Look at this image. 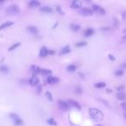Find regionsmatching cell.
<instances>
[{"label":"cell","instance_id":"cell-32","mask_svg":"<svg viewBox=\"0 0 126 126\" xmlns=\"http://www.w3.org/2000/svg\"><path fill=\"white\" fill-rule=\"evenodd\" d=\"M121 106H122V109H123L124 111H126V102H123V103L121 104Z\"/></svg>","mask_w":126,"mask_h":126},{"label":"cell","instance_id":"cell-24","mask_svg":"<svg viewBox=\"0 0 126 126\" xmlns=\"http://www.w3.org/2000/svg\"><path fill=\"white\" fill-rule=\"evenodd\" d=\"M21 45V43L20 42H16V43H15V44H13V45H11V46L9 48V51L10 52H11V51H13V50H15V49H16L18 48V47L20 46Z\"/></svg>","mask_w":126,"mask_h":126},{"label":"cell","instance_id":"cell-33","mask_svg":"<svg viewBox=\"0 0 126 126\" xmlns=\"http://www.w3.org/2000/svg\"><path fill=\"white\" fill-rule=\"evenodd\" d=\"M108 57H109V59L111 60V61H115V60H116V58L114 57V55H112L111 54H109Z\"/></svg>","mask_w":126,"mask_h":126},{"label":"cell","instance_id":"cell-40","mask_svg":"<svg viewBox=\"0 0 126 126\" xmlns=\"http://www.w3.org/2000/svg\"><path fill=\"white\" fill-rule=\"evenodd\" d=\"M111 92H112V91H111L110 89H107V93H110Z\"/></svg>","mask_w":126,"mask_h":126},{"label":"cell","instance_id":"cell-6","mask_svg":"<svg viewBox=\"0 0 126 126\" xmlns=\"http://www.w3.org/2000/svg\"><path fill=\"white\" fill-rule=\"evenodd\" d=\"M58 106L61 111H67L69 109V104L67 103L66 101L59 100L58 101Z\"/></svg>","mask_w":126,"mask_h":126},{"label":"cell","instance_id":"cell-43","mask_svg":"<svg viewBox=\"0 0 126 126\" xmlns=\"http://www.w3.org/2000/svg\"><path fill=\"white\" fill-rule=\"evenodd\" d=\"M124 39H125V40H126V35H125V36H124Z\"/></svg>","mask_w":126,"mask_h":126},{"label":"cell","instance_id":"cell-26","mask_svg":"<svg viewBox=\"0 0 126 126\" xmlns=\"http://www.w3.org/2000/svg\"><path fill=\"white\" fill-rule=\"evenodd\" d=\"M47 123L49 124H50V125H57L56 121H55L54 118H49L47 120Z\"/></svg>","mask_w":126,"mask_h":126},{"label":"cell","instance_id":"cell-30","mask_svg":"<svg viewBox=\"0 0 126 126\" xmlns=\"http://www.w3.org/2000/svg\"><path fill=\"white\" fill-rule=\"evenodd\" d=\"M74 91H75V93H77V94H81L82 93V89L80 86H77V87L75 88Z\"/></svg>","mask_w":126,"mask_h":126},{"label":"cell","instance_id":"cell-42","mask_svg":"<svg viewBox=\"0 0 126 126\" xmlns=\"http://www.w3.org/2000/svg\"><path fill=\"white\" fill-rule=\"evenodd\" d=\"M4 1V0H0V3H3Z\"/></svg>","mask_w":126,"mask_h":126},{"label":"cell","instance_id":"cell-35","mask_svg":"<svg viewBox=\"0 0 126 126\" xmlns=\"http://www.w3.org/2000/svg\"><path fill=\"white\" fill-rule=\"evenodd\" d=\"M110 29H111L110 27H106V28L103 27V28H101V30H103V31H109Z\"/></svg>","mask_w":126,"mask_h":126},{"label":"cell","instance_id":"cell-7","mask_svg":"<svg viewBox=\"0 0 126 126\" xmlns=\"http://www.w3.org/2000/svg\"><path fill=\"white\" fill-rule=\"evenodd\" d=\"M28 82H29V85H32V86H36L39 84V82H40V80H39V78L36 74H34L30 78V80H29Z\"/></svg>","mask_w":126,"mask_h":126},{"label":"cell","instance_id":"cell-5","mask_svg":"<svg viewBox=\"0 0 126 126\" xmlns=\"http://www.w3.org/2000/svg\"><path fill=\"white\" fill-rule=\"evenodd\" d=\"M92 10H93V12L98 13V14H99V15H105V14H106V10H105V9H103L101 6H99V5H98V4H93V6H92Z\"/></svg>","mask_w":126,"mask_h":126},{"label":"cell","instance_id":"cell-44","mask_svg":"<svg viewBox=\"0 0 126 126\" xmlns=\"http://www.w3.org/2000/svg\"><path fill=\"white\" fill-rule=\"evenodd\" d=\"M85 1H86V2H90L91 0H85Z\"/></svg>","mask_w":126,"mask_h":126},{"label":"cell","instance_id":"cell-45","mask_svg":"<svg viewBox=\"0 0 126 126\" xmlns=\"http://www.w3.org/2000/svg\"><path fill=\"white\" fill-rule=\"evenodd\" d=\"M124 117H125V119H126V111H125V114H124Z\"/></svg>","mask_w":126,"mask_h":126},{"label":"cell","instance_id":"cell-9","mask_svg":"<svg viewBox=\"0 0 126 126\" xmlns=\"http://www.w3.org/2000/svg\"><path fill=\"white\" fill-rule=\"evenodd\" d=\"M83 3L80 1V0H73L71 4V7L73 9H80V8L82 7Z\"/></svg>","mask_w":126,"mask_h":126},{"label":"cell","instance_id":"cell-21","mask_svg":"<svg viewBox=\"0 0 126 126\" xmlns=\"http://www.w3.org/2000/svg\"><path fill=\"white\" fill-rule=\"evenodd\" d=\"M76 69H77V67L75 66V65L73 64H71L69 65V66H67V72H70V73H73L76 71Z\"/></svg>","mask_w":126,"mask_h":126},{"label":"cell","instance_id":"cell-3","mask_svg":"<svg viewBox=\"0 0 126 126\" xmlns=\"http://www.w3.org/2000/svg\"><path fill=\"white\" fill-rule=\"evenodd\" d=\"M79 12H80V15L84 16H91L93 14V10L92 9H90V8L84 7V8H81Z\"/></svg>","mask_w":126,"mask_h":126},{"label":"cell","instance_id":"cell-13","mask_svg":"<svg viewBox=\"0 0 126 126\" xmlns=\"http://www.w3.org/2000/svg\"><path fill=\"white\" fill-rule=\"evenodd\" d=\"M31 71L33 73V74H39V73H41V68L38 67V66H36V65H33V66H31Z\"/></svg>","mask_w":126,"mask_h":126},{"label":"cell","instance_id":"cell-20","mask_svg":"<svg viewBox=\"0 0 126 126\" xmlns=\"http://www.w3.org/2000/svg\"><path fill=\"white\" fill-rule=\"evenodd\" d=\"M40 11L44 12V13H51L53 10H52V9L49 7V6H42V7L40 9Z\"/></svg>","mask_w":126,"mask_h":126},{"label":"cell","instance_id":"cell-23","mask_svg":"<svg viewBox=\"0 0 126 126\" xmlns=\"http://www.w3.org/2000/svg\"><path fill=\"white\" fill-rule=\"evenodd\" d=\"M0 73H9V67L4 66V65H2L0 67Z\"/></svg>","mask_w":126,"mask_h":126},{"label":"cell","instance_id":"cell-16","mask_svg":"<svg viewBox=\"0 0 126 126\" xmlns=\"http://www.w3.org/2000/svg\"><path fill=\"white\" fill-rule=\"evenodd\" d=\"M28 6L30 8H37L40 6V2L37 0H31L30 2L28 3Z\"/></svg>","mask_w":126,"mask_h":126},{"label":"cell","instance_id":"cell-14","mask_svg":"<svg viewBox=\"0 0 126 126\" xmlns=\"http://www.w3.org/2000/svg\"><path fill=\"white\" fill-rule=\"evenodd\" d=\"M117 98H118V100L125 101L126 94L124 93V91H122V92H118V93H117Z\"/></svg>","mask_w":126,"mask_h":126},{"label":"cell","instance_id":"cell-19","mask_svg":"<svg viewBox=\"0 0 126 126\" xmlns=\"http://www.w3.org/2000/svg\"><path fill=\"white\" fill-rule=\"evenodd\" d=\"M27 28H28V32H30V33L33 34V35H36V34L38 33V29H37V28L35 27V26H28Z\"/></svg>","mask_w":126,"mask_h":126},{"label":"cell","instance_id":"cell-1","mask_svg":"<svg viewBox=\"0 0 126 126\" xmlns=\"http://www.w3.org/2000/svg\"><path fill=\"white\" fill-rule=\"evenodd\" d=\"M89 115L93 118V120L96 122H101L104 119L103 112L97 108H91L89 109Z\"/></svg>","mask_w":126,"mask_h":126},{"label":"cell","instance_id":"cell-22","mask_svg":"<svg viewBox=\"0 0 126 126\" xmlns=\"http://www.w3.org/2000/svg\"><path fill=\"white\" fill-rule=\"evenodd\" d=\"M52 73V71L47 68H41V74L42 75H50Z\"/></svg>","mask_w":126,"mask_h":126},{"label":"cell","instance_id":"cell-15","mask_svg":"<svg viewBox=\"0 0 126 126\" xmlns=\"http://www.w3.org/2000/svg\"><path fill=\"white\" fill-rule=\"evenodd\" d=\"M93 34H94V30H93V28H88L84 31V36H85V37H90V36H93Z\"/></svg>","mask_w":126,"mask_h":126},{"label":"cell","instance_id":"cell-28","mask_svg":"<svg viewBox=\"0 0 126 126\" xmlns=\"http://www.w3.org/2000/svg\"><path fill=\"white\" fill-rule=\"evenodd\" d=\"M45 96H46V98L49 99V100L50 101H53L54 99H53V96H52V94L49 92H47L46 93H45Z\"/></svg>","mask_w":126,"mask_h":126},{"label":"cell","instance_id":"cell-41","mask_svg":"<svg viewBox=\"0 0 126 126\" xmlns=\"http://www.w3.org/2000/svg\"><path fill=\"white\" fill-rule=\"evenodd\" d=\"M124 33H126V28H124Z\"/></svg>","mask_w":126,"mask_h":126},{"label":"cell","instance_id":"cell-10","mask_svg":"<svg viewBox=\"0 0 126 126\" xmlns=\"http://www.w3.org/2000/svg\"><path fill=\"white\" fill-rule=\"evenodd\" d=\"M67 103L69 104V106H71L72 107H73V108H76V109H78V110H80V109H81V106H80V104L78 103L77 101L73 100V99H68V102H67Z\"/></svg>","mask_w":126,"mask_h":126},{"label":"cell","instance_id":"cell-37","mask_svg":"<svg viewBox=\"0 0 126 126\" xmlns=\"http://www.w3.org/2000/svg\"><path fill=\"white\" fill-rule=\"evenodd\" d=\"M124 86H120V87H118V92H122V91H124Z\"/></svg>","mask_w":126,"mask_h":126},{"label":"cell","instance_id":"cell-27","mask_svg":"<svg viewBox=\"0 0 126 126\" xmlns=\"http://www.w3.org/2000/svg\"><path fill=\"white\" fill-rule=\"evenodd\" d=\"M84 46H86V42L85 41H80V42L75 44V47H78V48H81V47Z\"/></svg>","mask_w":126,"mask_h":126},{"label":"cell","instance_id":"cell-4","mask_svg":"<svg viewBox=\"0 0 126 126\" xmlns=\"http://www.w3.org/2000/svg\"><path fill=\"white\" fill-rule=\"evenodd\" d=\"M10 118L16 125H21V124H23V120L19 118V116H18L17 114H15V113L10 114Z\"/></svg>","mask_w":126,"mask_h":126},{"label":"cell","instance_id":"cell-2","mask_svg":"<svg viewBox=\"0 0 126 126\" xmlns=\"http://www.w3.org/2000/svg\"><path fill=\"white\" fill-rule=\"evenodd\" d=\"M5 13L8 14V15H17L20 13V9L18 7L17 5L16 4H12V5H10L9 7L6 8V10H5Z\"/></svg>","mask_w":126,"mask_h":126},{"label":"cell","instance_id":"cell-18","mask_svg":"<svg viewBox=\"0 0 126 126\" xmlns=\"http://www.w3.org/2000/svg\"><path fill=\"white\" fill-rule=\"evenodd\" d=\"M70 29L73 30V32H77L80 29V26L79 24H75V23H71L70 24Z\"/></svg>","mask_w":126,"mask_h":126},{"label":"cell","instance_id":"cell-38","mask_svg":"<svg viewBox=\"0 0 126 126\" xmlns=\"http://www.w3.org/2000/svg\"><path fill=\"white\" fill-rule=\"evenodd\" d=\"M55 52L54 50H49V54H54Z\"/></svg>","mask_w":126,"mask_h":126},{"label":"cell","instance_id":"cell-29","mask_svg":"<svg viewBox=\"0 0 126 126\" xmlns=\"http://www.w3.org/2000/svg\"><path fill=\"white\" fill-rule=\"evenodd\" d=\"M124 73V71H123V70H117V71H115V75L116 76H123Z\"/></svg>","mask_w":126,"mask_h":126},{"label":"cell","instance_id":"cell-12","mask_svg":"<svg viewBox=\"0 0 126 126\" xmlns=\"http://www.w3.org/2000/svg\"><path fill=\"white\" fill-rule=\"evenodd\" d=\"M13 24H14V23H13L12 21H8V22H5V23H4L3 24L0 25V30L4 29V28H9V27H10V26H12Z\"/></svg>","mask_w":126,"mask_h":126},{"label":"cell","instance_id":"cell-31","mask_svg":"<svg viewBox=\"0 0 126 126\" xmlns=\"http://www.w3.org/2000/svg\"><path fill=\"white\" fill-rule=\"evenodd\" d=\"M36 86H37V93H39V94H40V93H41V85L38 84V85H36Z\"/></svg>","mask_w":126,"mask_h":126},{"label":"cell","instance_id":"cell-34","mask_svg":"<svg viewBox=\"0 0 126 126\" xmlns=\"http://www.w3.org/2000/svg\"><path fill=\"white\" fill-rule=\"evenodd\" d=\"M56 10H57V11L59 13H61V14H63V12L61 11V6L60 5H57L56 6Z\"/></svg>","mask_w":126,"mask_h":126},{"label":"cell","instance_id":"cell-11","mask_svg":"<svg viewBox=\"0 0 126 126\" xmlns=\"http://www.w3.org/2000/svg\"><path fill=\"white\" fill-rule=\"evenodd\" d=\"M48 54H49V49H47L46 47H42L41 49V50H40V54H39L40 57L45 58V57H47Z\"/></svg>","mask_w":126,"mask_h":126},{"label":"cell","instance_id":"cell-25","mask_svg":"<svg viewBox=\"0 0 126 126\" xmlns=\"http://www.w3.org/2000/svg\"><path fill=\"white\" fill-rule=\"evenodd\" d=\"M106 84L105 82H98V83H96L95 85H94V86H95L96 88H104L106 87Z\"/></svg>","mask_w":126,"mask_h":126},{"label":"cell","instance_id":"cell-8","mask_svg":"<svg viewBox=\"0 0 126 126\" xmlns=\"http://www.w3.org/2000/svg\"><path fill=\"white\" fill-rule=\"evenodd\" d=\"M47 82L49 83V85H54V84H56L57 82H59V79L57 77H54V76L49 75V77L47 78Z\"/></svg>","mask_w":126,"mask_h":126},{"label":"cell","instance_id":"cell-36","mask_svg":"<svg viewBox=\"0 0 126 126\" xmlns=\"http://www.w3.org/2000/svg\"><path fill=\"white\" fill-rule=\"evenodd\" d=\"M122 18H123V19H126V10L125 11H124V12H123V14H122Z\"/></svg>","mask_w":126,"mask_h":126},{"label":"cell","instance_id":"cell-17","mask_svg":"<svg viewBox=\"0 0 126 126\" xmlns=\"http://www.w3.org/2000/svg\"><path fill=\"white\" fill-rule=\"evenodd\" d=\"M71 52V48L69 46H65L64 48H62L61 50L60 51V54H66Z\"/></svg>","mask_w":126,"mask_h":126},{"label":"cell","instance_id":"cell-39","mask_svg":"<svg viewBox=\"0 0 126 126\" xmlns=\"http://www.w3.org/2000/svg\"><path fill=\"white\" fill-rule=\"evenodd\" d=\"M122 67H124V68H126V62H125V63H123V65H122Z\"/></svg>","mask_w":126,"mask_h":126}]
</instances>
